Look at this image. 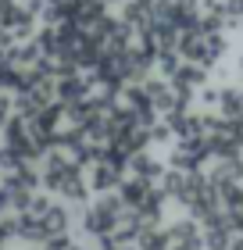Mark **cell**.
Returning a JSON list of instances; mask_svg holds the SVG:
<instances>
[{
  "label": "cell",
  "mask_w": 243,
  "mask_h": 250,
  "mask_svg": "<svg viewBox=\"0 0 243 250\" xmlns=\"http://www.w3.org/2000/svg\"><path fill=\"white\" fill-rule=\"evenodd\" d=\"M75 250H89V247H75Z\"/></svg>",
  "instance_id": "obj_12"
},
{
  "label": "cell",
  "mask_w": 243,
  "mask_h": 250,
  "mask_svg": "<svg viewBox=\"0 0 243 250\" xmlns=\"http://www.w3.org/2000/svg\"><path fill=\"white\" fill-rule=\"evenodd\" d=\"M143 250H165V240H161V236H147V240H143Z\"/></svg>",
  "instance_id": "obj_11"
},
{
  "label": "cell",
  "mask_w": 243,
  "mask_h": 250,
  "mask_svg": "<svg viewBox=\"0 0 243 250\" xmlns=\"http://www.w3.org/2000/svg\"><path fill=\"white\" fill-rule=\"evenodd\" d=\"M150 4H143V0H125V11H122V21L125 25H150Z\"/></svg>",
  "instance_id": "obj_7"
},
{
  "label": "cell",
  "mask_w": 243,
  "mask_h": 250,
  "mask_svg": "<svg viewBox=\"0 0 243 250\" xmlns=\"http://www.w3.org/2000/svg\"><path fill=\"white\" fill-rule=\"evenodd\" d=\"M72 218H75V211L61 200V204H50V208L43 211V218H40V222H43V232H47V236H61V232H68Z\"/></svg>",
  "instance_id": "obj_4"
},
{
  "label": "cell",
  "mask_w": 243,
  "mask_h": 250,
  "mask_svg": "<svg viewBox=\"0 0 243 250\" xmlns=\"http://www.w3.org/2000/svg\"><path fill=\"white\" fill-rule=\"evenodd\" d=\"M15 115V111H11V93H0V129H4V122Z\"/></svg>",
  "instance_id": "obj_10"
},
{
  "label": "cell",
  "mask_w": 243,
  "mask_h": 250,
  "mask_svg": "<svg viewBox=\"0 0 243 250\" xmlns=\"http://www.w3.org/2000/svg\"><path fill=\"white\" fill-rule=\"evenodd\" d=\"M133 172L140 175V179H147V175H154V172H157V165L150 161L147 154H133Z\"/></svg>",
  "instance_id": "obj_9"
},
{
  "label": "cell",
  "mask_w": 243,
  "mask_h": 250,
  "mask_svg": "<svg viewBox=\"0 0 243 250\" xmlns=\"http://www.w3.org/2000/svg\"><path fill=\"white\" fill-rule=\"evenodd\" d=\"M18 240L29 243V247H40L43 240H47V232H43V222L32 218L29 211H22V214H18Z\"/></svg>",
  "instance_id": "obj_6"
},
{
  "label": "cell",
  "mask_w": 243,
  "mask_h": 250,
  "mask_svg": "<svg viewBox=\"0 0 243 250\" xmlns=\"http://www.w3.org/2000/svg\"><path fill=\"white\" fill-rule=\"evenodd\" d=\"M122 208H125V204L118 197L97 193V200L79 211V214H83V229L89 236H111L114 229H118V222H122Z\"/></svg>",
  "instance_id": "obj_1"
},
{
  "label": "cell",
  "mask_w": 243,
  "mask_h": 250,
  "mask_svg": "<svg viewBox=\"0 0 243 250\" xmlns=\"http://www.w3.org/2000/svg\"><path fill=\"white\" fill-rule=\"evenodd\" d=\"M54 93H57V104L72 107L79 100H86L93 93V83H89V72H72V75H61L54 79Z\"/></svg>",
  "instance_id": "obj_2"
},
{
  "label": "cell",
  "mask_w": 243,
  "mask_h": 250,
  "mask_svg": "<svg viewBox=\"0 0 243 250\" xmlns=\"http://www.w3.org/2000/svg\"><path fill=\"white\" fill-rule=\"evenodd\" d=\"M118 175H122L118 168L97 161L93 165V175H89V193H111L114 186H118Z\"/></svg>",
  "instance_id": "obj_5"
},
{
  "label": "cell",
  "mask_w": 243,
  "mask_h": 250,
  "mask_svg": "<svg viewBox=\"0 0 243 250\" xmlns=\"http://www.w3.org/2000/svg\"><path fill=\"white\" fill-rule=\"evenodd\" d=\"M57 193H61L65 204H79V208H86V204H89V183L83 179V168H72V172L61 179Z\"/></svg>",
  "instance_id": "obj_3"
},
{
  "label": "cell",
  "mask_w": 243,
  "mask_h": 250,
  "mask_svg": "<svg viewBox=\"0 0 243 250\" xmlns=\"http://www.w3.org/2000/svg\"><path fill=\"white\" fill-rule=\"evenodd\" d=\"M147 197V183H143V179H133V183H122V204H133V208H136V204H140Z\"/></svg>",
  "instance_id": "obj_8"
}]
</instances>
